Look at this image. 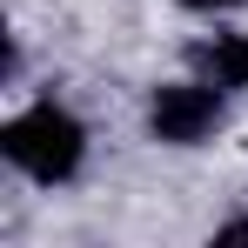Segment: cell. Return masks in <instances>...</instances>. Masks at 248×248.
<instances>
[{"label":"cell","mask_w":248,"mask_h":248,"mask_svg":"<svg viewBox=\"0 0 248 248\" xmlns=\"http://www.w3.org/2000/svg\"><path fill=\"white\" fill-rule=\"evenodd\" d=\"M148 127L155 141H174V148H195L221 127V87L215 81H174V87H155L148 101Z\"/></svg>","instance_id":"7a4b0ae2"},{"label":"cell","mask_w":248,"mask_h":248,"mask_svg":"<svg viewBox=\"0 0 248 248\" xmlns=\"http://www.w3.org/2000/svg\"><path fill=\"white\" fill-rule=\"evenodd\" d=\"M181 7H195V14H228V7H242V0H181Z\"/></svg>","instance_id":"277c9868"},{"label":"cell","mask_w":248,"mask_h":248,"mask_svg":"<svg viewBox=\"0 0 248 248\" xmlns=\"http://www.w3.org/2000/svg\"><path fill=\"white\" fill-rule=\"evenodd\" d=\"M248 235V221H228V228H221V242H242Z\"/></svg>","instance_id":"5b68a950"},{"label":"cell","mask_w":248,"mask_h":248,"mask_svg":"<svg viewBox=\"0 0 248 248\" xmlns=\"http://www.w3.org/2000/svg\"><path fill=\"white\" fill-rule=\"evenodd\" d=\"M0 155L20 174H34V181H67L81 168V155H87V134H81V121L67 108L41 101V108H27V114H14L0 127Z\"/></svg>","instance_id":"6da1fadb"},{"label":"cell","mask_w":248,"mask_h":248,"mask_svg":"<svg viewBox=\"0 0 248 248\" xmlns=\"http://www.w3.org/2000/svg\"><path fill=\"white\" fill-rule=\"evenodd\" d=\"M195 67L215 87H248V41L242 34H215V41L195 47Z\"/></svg>","instance_id":"3957f363"}]
</instances>
